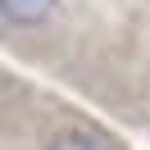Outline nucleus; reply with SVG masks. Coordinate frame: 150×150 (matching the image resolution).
<instances>
[{
    "label": "nucleus",
    "instance_id": "obj_1",
    "mask_svg": "<svg viewBox=\"0 0 150 150\" xmlns=\"http://www.w3.org/2000/svg\"><path fill=\"white\" fill-rule=\"evenodd\" d=\"M32 150H118L100 127H86V123H55L37 137Z\"/></svg>",
    "mask_w": 150,
    "mask_h": 150
}]
</instances>
